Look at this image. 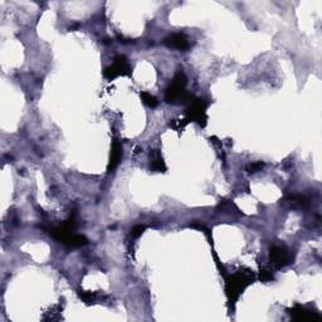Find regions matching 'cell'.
I'll return each mask as SVG.
<instances>
[{
	"label": "cell",
	"instance_id": "obj_14",
	"mask_svg": "<svg viewBox=\"0 0 322 322\" xmlns=\"http://www.w3.org/2000/svg\"><path fill=\"white\" fill-rule=\"evenodd\" d=\"M259 279H261L262 282L271 281V279H273V273H272V271H269V269H261V272H259Z\"/></svg>",
	"mask_w": 322,
	"mask_h": 322
},
{
	"label": "cell",
	"instance_id": "obj_12",
	"mask_svg": "<svg viewBox=\"0 0 322 322\" xmlns=\"http://www.w3.org/2000/svg\"><path fill=\"white\" fill-rule=\"evenodd\" d=\"M78 296L81 297L82 301L86 302V303H91L94 299V293L91 291H79Z\"/></svg>",
	"mask_w": 322,
	"mask_h": 322
},
{
	"label": "cell",
	"instance_id": "obj_6",
	"mask_svg": "<svg viewBox=\"0 0 322 322\" xmlns=\"http://www.w3.org/2000/svg\"><path fill=\"white\" fill-rule=\"evenodd\" d=\"M289 314H291L292 318L294 321L299 322H316L321 321V316H319L318 312L311 311L307 307L301 306V304H294L291 309H288Z\"/></svg>",
	"mask_w": 322,
	"mask_h": 322
},
{
	"label": "cell",
	"instance_id": "obj_15",
	"mask_svg": "<svg viewBox=\"0 0 322 322\" xmlns=\"http://www.w3.org/2000/svg\"><path fill=\"white\" fill-rule=\"evenodd\" d=\"M145 229H146V227H145L144 224H139V226H135L134 228L131 229V233L130 234H131L132 238H139V237L144 233Z\"/></svg>",
	"mask_w": 322,
	"mask_h": 322
},
{
	"label": "cell",
	"instance_id": "obj_3",
	"mask_svg": "<svg viewBox=\"0 0 322 322\" xmlns=\"http://www.w3.org/2000/svg\"><path fill=\"white\" fill-rule=\"evenodd\" d=\"M186 119L189 121L196 122L200 127L206 126L208 116H206V103L203 98H196L193 97L189 102V106L186 109Z\"/></svg>",
	"mask_w": 322,
	"mask_h": 322
},
{
	"label": "cell",
	"instance_id": "obj_5",
	"mask_svg": "<svg viewBox=\"0 0 322 322\" xmlns=\"http://www.w3.org/2000/svg\"><path fill=\"white\" fill-rule=\"evenodd\" d=\"M269 261L273 264L274 268L281 269L288 266L293 261V257L284 246H272L269 249Z\"/></svg>",
	"mask_w": 322,
	"mask_h": 322
},
{
	"label": "cell",
	"instance_id": "obj_10",
	"mask_svg": "<svg viewBox=\"0 0 322 322\" xmlns=\"http://www.w3.org/2000/svg\"><path fill=\"white\" fill-rule=\"evenodd\" d=\"M288 200L292 206H297V208H304V206L308 205V199L301 194H294V195L289 196Z\"/></svg>",
	"mask_w": 322,
	"mask_h": 322
},
{
	"label": "cell",
	"instance_id": "obj_4",
	"mask_svg": "<svg viewBox=\"0 0 322 322\" xmlns=\"http://www.w3.org/2000/svg\"><path fill=\"white\" fill-rule=\"evenodd\" d=\"M130 74H131V66L129 64L126 57L124 56H117L114 59V63L106 67L103 72V76L110 81L117 78V77L130 76Z\"/></svg>",
	"mask_w": 322,
	"mask_h": 322
},
{
	"label": "cell",
	"instance_id": "obj_2",
	"mask_svg": "<svg viewBox=\"0 0 322 322\" xmlns=\"http://www.w3.org/2000/svg\"><path fill=\"white\" fill-rule=\"evenodd\" d=\"M186 81H188V79H186L185 73H184L183 71L176 72L175 76L171 79L170 86H169L165 91V101L168 102V103L184 104L190 102L193 96L186 92Z\"/></svg>",
	"mask_w": 322,
	"mask_h": 322
},
{
	"label": "cell",
	"instance_id": "obj_16",
	"mask_svg": "<svg viewBox=\"0 0 322 322\" xmlns=\"http://www.w3.org/2000/svg\"><path fill=\"white\" fill-rule=\"evenodd\" d=\"M262 169H263V164H262L261 161H258V163L249 164V165L247 166V171H248L249 174H254V173H257V171H261Z\"/></svg>",
	"mask_w": 322,
	"mask_h": 322
},
{
	"label": "cell",
	"instance_id": "obj_11",
	"mask_svg": "<svg viewBox=\"0 0 322 322\" xmlns=\"http://www.w3.org/2000/svg\"><path fill=\"white\" fill-rule=\"evenodd\" d=\"M140 97H141L142 102H144L146 106L151 107V109H155V107L159 104V101L156 99V97L152 96V94L149 93V92H145V91L141 92V93H140Z\"/></svg>",
	"mask_w": 322,
	"mask_h": 322
},
{
	"label": "cell",
	"instance_id": "obj_1",
	"mask_svg": "<svg viewBox=\"0 0 322 322\" xmlns=\"http://www.w3.org/2000/svg\"><path fill=\"white\" fill-rule=\"evenodd\" d=\"M254 276L253 272H251L249 269H239L237 271L233 276H231L229 278H227L226 281V292L227 297H228L229 302H236L238 299V297L243 293L244 289L253 283Z\"/></svg>",
	"mask_w": 322,
	"mask_h": 322
},
{
	"label": "cell",
	"instance_id": "obj_7",
	"mask_svg": "<svg viewBox=\"0 0 322 322\" xmlns=\"http://www.w3.org/2000/svg\"><path fill=\"white\" fill-rule=\"evenodd\" d=\"M164 44L171 49H178V51H185L189 48V42L185 34L174 33L171 36L166 37Z\"/></svg>",
	"mask_w": 322,
	"mask_h": 322
},
{
	"label": "cell",
	"instance_id": "obj_8",
	"mask_svg": "<svg viewBox=\"0 0 322 322\" xmlns=\"http://www.w3.org/2000/svg\"><path fill=\"white\" fill-rule=\"evenodd\" d=\"M122 160V145L119 140L115 139L112 141V147H111V154H110V163L109 166H107V171L111 173L115 169L119 166V164L121 163Z\"/></svg>",
	"mask_w": 322,
	"mask_h": 322
},
{
	"label": "cell",
	"instance_id": "obj_13",
	"mask_svg": "<svg viewBox=\"0 0 322 322\" xmlns=\"http://www.w3.org/2000/svg\"><path fill=\"white\" fill-rule=\"evenodd\" d=\"M189 120L188 119H184V120H173V121L170 122V127H173V129L175 130H183L184 127L186 126V125L189 124Z\"/></svg>",
	"mask_w": 322,
	"mask_h": 322
},
{
	"label": "cell",
	"instance_id": "obj_9",
	"mask_svg": "<svg viewBox=\"0 0 322 322\" xmlns=\"http://www.w3.org/2000/svg\"><path fill=\"white\" fill-rule=\"evenodd\" d=\"M150 169L155 173H165L166 165L161 152L157 149L150 150Z\"/></svg>",
	"mask_w": 322,
	"mask_h": 322
}]
</instances>
